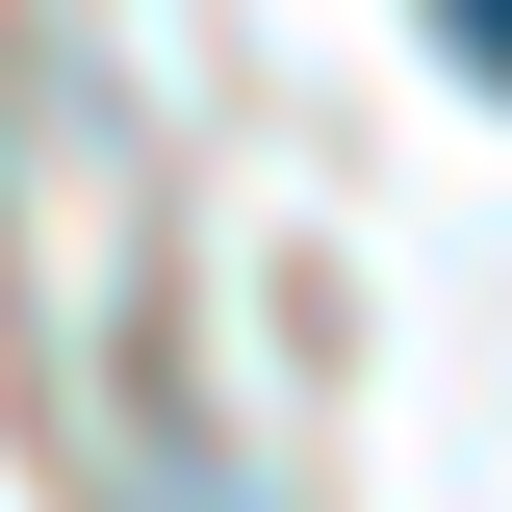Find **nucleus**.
Returning a JSON list of instances; mask_svg holds the SVG:
<instances>
[{
  "mask_svg": "<svg viewBox=\"0 0 512 512\" xmlns=\"http://www.w3.org/2000/svg\"><path fill=\"white\" fill-rule=\"evenodd\" d=\"M436 26H461V52H487V77H512V0H436Z\"/></svg>",
  "mask_w": 512,
  "mask_h": 512,
  "instance_id": "1",
  "label": "nucleus"
}]
</instances>
